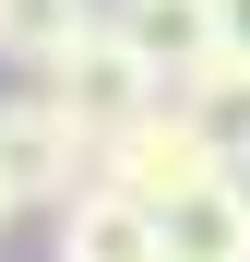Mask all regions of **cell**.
Segmentation results:
<instances>
[{
  "mask_svg": "<svg viewBox=\"0 0 250 262\" xmlns=\"http://www.w3.org/2000/svg\"><path fill=\"white\" fill-rule=\"evenodd\" d=\"M96 143L107 131L96 119H72L48 83H36V96H0V179H12V203H72L83 179H96Z\"/></svg>",
  "mask_w": 250,
  "mask_h": 262,
  "instance_id": "obj_1",
  "label": "cell"
},
{
  "mask_svg": "<svg viewBox=\"0 0 250 262\" xmlns=\"http://www.w3.org/2000/svg\"><path fill=\"white\" fill-rule=\"evenodd\" d=\"M96 179H107V191H131V203H167V191L215 179V143L191 131V107H179V96H155V107H131V119L96 143Z\"/></svg>",
  "mask_w": 250,
  "mask_h": 262,
  "instance_id": "obj_2",
  "label": "cell"
},
{
  "mask_svg": "<svg viewBox=\"0 0 250 262\" xmlns=\"http://www.w3.org/2000/svg\"><path fill=\"white\" fill-rule=\"evenodd\" d=\"M36 83H48V96H60L72 119H96V131H119L131 107H155V96H167V72H155V60L131 48V36H119V24H96L83 48H60Z\"/></svg>",
  "mask_w": 250,
  "mask_h": 262,
  "instance_id": "obj_3",
  "label": "cell"
},
{
  "mask_svg": "<svg viewBox=\"0 0 250 262\" xmlns=\"http://www.w3.org/2000/svg\"><path fill=\"white\" fill-rule=\"evenodd\" d=\"M155 238H167V262H250V179L215 167V179L167 191L155 203Z\"/></svg>",
  "mask_w": 250,
  "mask_h": 262,
  "instance_id": "obj_4",
  "label": "cell"
},
{
  "mask_svg": "<svg viewBox=\"0 0 250 262\" xmlns=\"http://www.w3.org/2000/svg\"><path fill=\"white\" fill-rule=\"evenodd\" d=\"M60 262H167V238H155V203L107 191V179H83V191L60 203Z\"/></svg>",
  "mask_w": 250,
  "mask_h": 262,
  "instance_id": "obj_5",
  "label": "cell"
},
{
  "mask_svg": "<svg viewBox=\"0 0 250 262\" xmlns=\"http://www.w3.org/2000/svg\"><path fill=\"white\" fill-rule=\"evenodd\" d=\"M107 24L131 36V48H143L167 83H179V72H202V60L226 48V0H107Z\"/></svg>",
  "mask_w": 250,
  "mask_h": 262,
  "instance_id": "obj_6",
  "label": "cell"
},
{
  "mask_svg": "<svg viewBox=\"0 0 250 262\" xmlns=\"http://www.w3.org/2000/svg\"><path fill=\"white\" fill-rule=\"evenodd\" d=\"M167 96L191 107V131L215 143V167H238V179H250V60H238V48H215L202 72L167 83Z\"/></svg>",
  "mask_w": 250,
  "mask_h": 262,
  "instance_id": "obj_7",
  "label": "cell"
},
{
  "mask_svg": "<svg viewBox=\"0 0 250 262\" xmlns=\"http://www.w3.org/2000/svg\"><path fill=\"white\" fill-rule=\"evenodd\" d=\"M96 24H107V0H0V60H12V72H48Z\"/></svg>",
  "mask_w": 250,
  "mask_h": 262,
  "instance_id": "obj_8",
  "label": "cell"
},
{
  "mask_svg": "<svg viewBox=\"0 0 250 262\" xmlns=\"http://www.w3.org/2000/svg\"><path fill=\"white\" fill-rule=\"evenodd\" d=\"M226 48H238V60H250V0H226Z\"/></svg>",
  "mask_w": 250,
  "mask_h": 262,
  "instance_id": "obj_9",
  "label": "cell"
},
{
  "mask_svg": "<svg viewBox=\"0 0 250 262\" xmlns=\"http://www.w3.org/2000/svg\"><path fill=\"white\" fill-rule=\"evenodd\" d=\"M12 214H24V203H12V179H0V227H12Z\"/></svg>",
  "mask_w": 250,
  "mask_h": 262,
  "instance_id": "obj_10",
  "label": "cell"
}]
</instances>
